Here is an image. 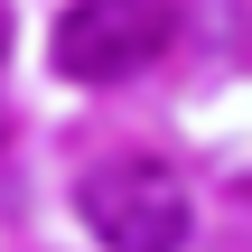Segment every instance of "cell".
<instances>
[{"mask_svg": "<svg viewBox=\"0 0 252 252\" xmlns=\"http://www.w3.org/2000/svg\"><path fill=\"white\" fill-rule=\"evenodd\" d=\"M75 215L94 224V243H112V252H178L187 224H196L178 168H159V159H103V168H84Z\"/></svg>", "mask_w": 252, "mask_h": 252, "instance_id": "1", "label": "cell"}, {"mask_svg": "<svg viewBox=\"0 0 252 252\" xmlns=\"http://www.w3.org/2000/svg\"><path fill=\"white\" fill-rule=\"evenodd\" d=\"M168 28H178L168 0H75L56 19V37H47V56L75 84H122V75H140L168 47Z\"/></svg>", "mask_w": 252, "mask_h": 252, "instance_id": "2", "label": "cell"}, {"mask_svg": "<svg viewBox=\"0 0 252 252\" xmlns=\"http://www.w3.org/2000/svg\"><path fill=\"white\" fill-rule=\"evenodd\" d=\"M0 56H9V19H0Z\"/></svg>", "mask_w": 252, "mask_h": 252, "instance_id": "3", "label": "cell"}]
</instances>
